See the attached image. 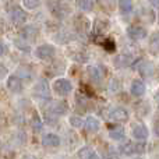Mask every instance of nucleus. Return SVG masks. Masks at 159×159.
Returning <instances> with one entry per match:
<instances>
[{
  "mask_svg": "<svg viewBox=\"0 0 159 159\" xmlns=\"http://www.w3.org/2000/svg\"><path fill=\"white\" fill-rule=\"evenodd\" d=\"M10 17L14 24H24L27 21V13L22 8H14V10H11Z\"/></svg>",
  "mask_w": 159,
  "mask_h": 159,
  "instance_id": "1a4fd4ad",
  "label": "nucleus"
},
{
  "mask_svg": "<svg viewBox=\"0 0 159 159\" xmlns=\"http://www.w3.org/2000/svg\"><path fill=\"white\" fill-rule=\"evenodd\" d=\"M42 144L45 147H59L60 145V138H59V135L53 134V133H48L42 137Z\"/></svg>",
  "mask_w": 159,
  "mask_h": 159,
  "instance_id": "9d476101",
  "label": "nucleus"
},
{
  "mask_svg": "<svg viewBox=\"0 0 159 159\" xmlns=\"http://www.w3.org/2000/svg\"><path fill=\"white\" fill-rule=\"evenodd\" d=\"M149 46H151V50L159 53V32L154 34L151 36V41H149Z\"/></svg>",
  "mask_w": 159,
  "mask_h": 159,
  "instance_id": "6ab92c4d",
  "label": "nucleus"
},
{
  "mask_svg": "<svg viewBox=\"0 0 159 159\" xmlns=\"http://www.w3.org/2000/svg\"><path fill=\"white\" fill-rule=\"evenodd\" d=\"M124 135H126V133H124V129L120 126L117 127H112V129L109 130V137L112 138V140H116V141H120L124 138Z\"/></svg>",
  "mask_w": 159,
  "mask_h": 159,
  "instance_id": "2eb2a0df",
  "label": "nucleus"
},
{
  "mask_svg": "<svg viewBox=\"0 0 159 159\" xmlns=\"http://www.w3.org/2000/svg\"><path fill=\"white\" fill-rule=\"evenodd\" d=\"M70 124H71L73 127H75V129H80V127H82L84 121H82V119L78 117V116H71V117H70Z\"/></svg>",
  "mask_w": 159,
  "mask_h": 159,
  "instance_id": "4be33fe9",
  "label": "nucleus"
},
{
  "mask_svg": "<svg viewBox=\"0 0 159 159\" xmlns=\"http://www.w3.org/2000/svg\"><path fill=\"white\" fill-rule=\"evenodd\" d=\"M39 4H41V3L36 2V0H24V2H22V6H24L27 10H34V8H36Z\"/></svg>",
  "mask_w": 159,
  "mask_h": 159,
  "instance_id": "412c9836",
  "label": "nucleus"
},
{
  "mask_svg": "<svg viewBox=\"0 0 159 159\" xmlns=\"http://www.w3.org/2000/svg\"><path fill=\"white\" fill-rule=\"evenodd\" d=\"M131 133H133V137L137 138V140H140V141L147 140V138H148V135H149L148 129H147V126H145V124H143V123L135 124V126L133 127V131Z\"/></svg>",
  "mask_w": 159,
  "mask_h": 159,
  "instance_id": "0eeeda50",
  "label": "nucleus"
},
{
  "mask_svg": "<svg viewBox=\"0 0 159 159\" xmlns=\"http://www.w3.org/2000/svg\"><path fill=\"white\" fill-rule=\"evenodd\" d=\"M106 159H119V157L115 154V152H110V154H107Z\"/></svg>",
  "mask_w": 159,
  "mask_h": 159,
  "instance_id": "a878e982",
  "label": "nucleus"
},
{
  "mask_svg": "<svg viewBox=\"0 0 159 159\" xmlns=\"http://www.w3.org/2000/svg\"><path fill=\"white\" fill-rule=\"evenodd\" d=\"M127 35H129V38H131L133 41H143V39L147 38L148 32H147L145 28L140 27V25H133V27H129Z\"/></svg>",
  "mask_w": 159,
  "mask_h": 159,
  "instance_id": "423d86ee",
  "label": "nucleus"
},
{
  "mask_svg": "<svg viewBox=\"0 0 159 159\" xmlns=\"http://www.w3.org/2000/svg\"><path fill=\"white\" fill-rule=\"evenodd\" d=\"M119 7H120V11L121 13H130V11L133 10V3L129 2V0H121L120 3H119Z\"/></svg>",
  "mask_w": 159,
  "mask_h": 159,
  "instance_id": "aec40b11",
  "label": "nucleus"
},
{
  "mask_svg": "<svg viewBox=\"0 0 159 159\" xmlns=\"http://www.w3.org/2000/svg\"><path fill=\"white\" fill-rule=\"evenodd\" d=\"M89 74H91V77H92V80H95V81H101V80L105 77V69L101 66V64L91 66L89 67Z\"/></svg>",
  "mask_w": 159,
  "mask_h": 159,
  "instance_id": "ddd939ff",
  "label": "nucleus"
},
{
  "mask_svg": "<svg viewBox=\"0 0 159 159\" xmlns=\"http://www.w3.org/2000/svg\"><path fill=\"white\" fill-rule=\"evenodd\" d=\"M7 88L11 91V92H20L22 89V82H21V78L18 75H10L7 78Z\"/></svg>",
  "mask_w": 159,
  "mask_h": 159,
  "instance_id": "6e6552de",
  "label": "nucleus"
},
{
  "mask_svg": "<svg viewBox=\"0 0 159 159\" xmlns=\"http://www.w3.org/2000/svg\"><path fill=\"white\" fill-rule=\"evenodd\" d=\"M67 112V105L64 102H55L52 103L49 109V113H55V115H64Z\"/></svg>",
  "mask_w": 159,
  "mask_h": 159,
  "instance_id": "dca6fc26",
  "label": "nucleus"
},
{
  "mask_svg": "<svg viewBox=\"0 0 159 159\" xmlns=\"http://www.w3.org/2000/svg\"><path fill=\"white\" fill-rule=\"evenodd\" d=\"M56 53L55 46L52 45H41L35 49V56L38 59H42V60H48V59L53 57Z\"/></svg>",
  "mask_w": 159,
  "mask_h": 159,
  "instance_id": "20e7f679",
  "label": "nucleus"
},
{
  "mask_svg": "<svg viewBox=\"0 0 159 159\" xmlns=\"http://www.w3.org/2000/svg\"><path fill=\"white\" fill-rule=\"evenodd\" d=\"M78 158L80 159H99V155L91 147H82L78 151Z\"/></svg>",
  "mask_w": 159,
  "mask_h": 159,
  "instance_id": "f8f14e48",
  "label": "nucleus"
},
{
  "mask_svg": "<svg viewBox=\"0 0 159 159\" xmlns=\"http://www.w3.org/2000/svg\"><path fill=\"white\" fill-rule=\"evenodd\" d=\"M34 127H35V129H38V130H41V127H42L41 119L36 117V116H35V119H34Z\"/></svg>",
  "mask_w": 159,
  "mask_h": 159,
  "instance_id": "b1692460",
  "label": "nucleus"
},
{
  "mask_svg": "<svg viewBox=\"0 0 159 159\" xmlns=\"http://www.w3.org/2000/svg\"><path fill=\"white\" fill-rule=\"evenodd\" d=\"M53 89L57 95L60 96H67L73 91V84L67 78H59L53 82Z\"/></svg>",
  "mask_w": 159,
  "mask_h": 159,
  "instance_id": "f03ea898",
  "label": "nucleus"
},
{
  "mask_svg": "<svg viewBox=\"0 0 159 159\" xmlns=\"http://www.w3.org/2000/svg\"><path fill=\"white\" fill-rule=\"evenodd\" d=\"M155 98H157V103L159 105V92L157 93V95H155Z\"/></svg>",
  "mask_w": 159,
  "mask_h": 159,
  "instance_id": "cd10ccee",
  "label": "nucleus"
},
{
  "mask_svg": "<svg viewBox=\"0 0 159 159\" xmlns=\"http://www.w3.org/2000/svg\"><path fill=\"white\" fill-rule=\"evenodd\" d=\"M4 52H6V45L3 43L2 41H0V56L4 55Z\"/></svg>",
  "mask_w": 159,
  "mask_h": 159,
  "instance_id": "393cba45",
  "label": "nucleus"
},
{
  "mask_svg": "<svg viewBox=\"0 0 159 159\" xmlns=\"http://www.w3.org/2000/svg\"><path fill=\"white\" fill-rule=\"evenodd\" d=\"M130 92H131L134 96H143L144 93H145V85H144V82L140 81V80H135V81L131 84Z\"/></svg>",
  "mask_w": 159,
  "mask_h": 159,
  "instance_id": "4468645a",
  "label": "nucleus"
},
{
  "mask_svg": "<svg viewBox=\"0 0 159 159\" xmlns=\"http://www.w3.org/2000/svg\"><path fill=\"white\" fill-rule=\"evenodd\" d=\"M120 151L124 155H134V154H143L145 151V144L143 143H126L120 147Z\"/></svg>",
  "mask_w": 159,
  "mask_h": 159,
  "instance_id": "7ed1b4c3",
  "label": "nucleus"
},
{
  "mask_svg": "<svg viewBox=\"0 0 159 159\" xmlns=\"http://www.w3.org/2000/svg\"><path fill=\"white\" fill-rule=\"evenodd\" d=\"M77 7L82 11H89L93 7V2H91V0H80V2H77Z\"/></svg>",
  "mask_w": 159,
  "mask_h": 159,
  "instance_id": "a211bd4d",
  "label": "nucleus"
},
{
  "mask_svg": "<svg viewBox=\"0 0 159 159\" xmlns=\"http://www.w3.org/2000/svg\"><path fill=\"white\" fill-rule=\"evenodd\" d=\"M21 35L25 41H31V39H34L36 36V30L34 27H27L25 30H22Z\"/></svg>",
  "mask_w": 159,
  "mask_h": 159,
  "instance_id": "f3484780",
  "label": "nucleus"
},
{
  "mask_svg": "<svg viewBox=\"0 0 159 159\" xmlns=\"http://www.w3.org/2000/svg\"><path fill=\"white\" fill-rule=\"evenodd\" d=\"M106 117L113 121H127L129 120V113L123 107H115V109H110L107 112Z\"/></svg>",
  "mask_w": 159,
  "mask_h": 159,
  "instance_id": "39448f33",
  "label": "nucleus"
},
{
  "mask_svg": "<svg viewBox=\"0 0 159 159\" xmlns=\"http://www.w3.org/2000/svg\"><path fill=\"white\" fill-rule=\"evenodd\" d=\"M154 131H155V134L159 137V120L155 123V126H154Z\"/></svg>",
  "mask_w": 159,
  "mask_h": 159,
  "instance_id": "bb28decb",
  "label": "nucleus"
},
{
  "mask_svg": "<svg viewBox=\"0 0 159 159\" xmlns=\"http://www.w3.org/2000/svg\"><path fill=\"white\" fill-rule=\"evenodd\" d=\"M32 93L35 98L41 99V101H49L50 99V88L49 82L46 80H39L35 85H34Z\"/></svg>",
  "mask_w": 159,
  "mask_h": 159,
  "instance_id": "f257e3e1",
  "label": "nucleus"
},
{
  "mask_svg": "<svg viewBox=\"0 0 159 159\" xmlns=\"http://www.w3.org/2000/svg\"><path fill=\"white\" fill-rule=\"evenodd\" d=\"M84 127L87 131L89 133H95L99 130V127H101V124H99V120L96 117H93V116H89V117H87L84 120Z\"/></svg>",
  "mask_w": 159,
  "mask_h": 159,
  "instance_id": "9b49d317",
  "label": "nucleus"
},
{
  "mask_svg": "<svg viewBox=\"0 0 159 159\" xmlns=\"http://www.w3.org/2000/svg\"><path fill=\"white\" fill-rule=\"evenodd\" d=\"M7 73H8L7 69H6L4 66H2V64H0V81H2V80L7 75Z\"/></svg>",
  "mask_w": 159,
  "mask_h": 159,
  "instance_id": "5701e85b",
  "label": "nucleus"
}]
</instances>
